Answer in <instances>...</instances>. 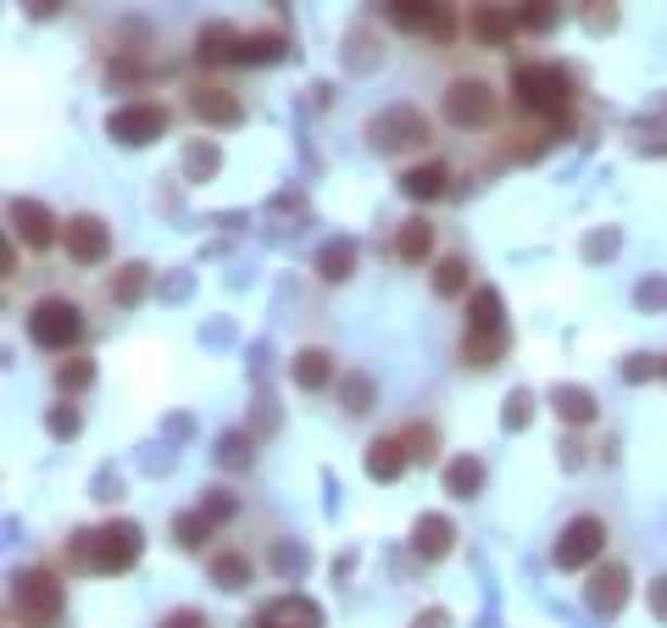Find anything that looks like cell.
I'll list each match as a JSON object with an SVG mask.
<instances>
[{
	"label": "cell",
	"instance_id": "obj_1",
	"mask_svg": "<svg viewBox=\"0 0 667 628\" xmlns=\"http://www.w3.org/2000/svg\"><path fill=\"white\" fill-rule=\"evenodd\" d=\"M146 551V535H139V523L128 517H112L101 528H78L67 540V567L78 573H128Z\"/></svg>",
	"mask_w": 667,
	"mask_h": 628
},
{
	"label": "cell",
	"instance_id": "obj_2",
	"mask_svg": "<svg viewBox=\"0 0 667 628\" xmlns=\"http://www.w3.org/2000/svg\"><path fill=\"white\" fill-rule=\"evenodd\" d=\"M67 606V590L51 567H23L12 578V623L17 628H56Z\"/></svg>",
	"mask_w": 667,
	"mask_h": 628
},
{
	"label": "cell",
	"instance_id": "obj_3",
	"mask_svg": "<svg viewBox=\"0 0 667 628\" xmlns=\"http://www.w3.org/2000/svg\"><path fill=\"white\" fill-rule=\"evenodd\" d=\"M23 323H28V340L51 356H73V346L84 340V306L73 296H39Z\"/></svg>",
	"mask_w": 667,
	"mask_h": 628
},
{
	"label": "cell",
	"instance_id": "obj_4",
	"mask_svg": "<svg viewBox=\"0 0 667 628\" xmlns=\"http://www.w3.org/2000/svg\"><path fill=\"white\" fill-rule=\"evenodd\" d=\"M512 95L523 112L534 117H562L567 106H574V78H567L556 62H523L512 73Z\"/></svg>",
	"mask_w": 667,
	"mask_h": 628
},
{
	"label": "cell",
	"instance_id": "obj_5",
	"mask_svg": "<svg viewBox=\"0 0 667 628\" xmlns=\"http://www.w3.org/2000/svg\"><path fill=\"white\" fill-rule=\"evenodd\" d=\"M495 117H501V95H495L490 78L467 73V78H451V84H445V123H451V128L484 134V128H495Z\"/></svg>",
	"mask_w": 667,
	"mask_h": 628
},
{
	"label": "cell",
	"instance_id": "obj_6",
	"mask_svg": "<svg viewBox=\"0 0 667 628\" xmlns=\"http://www.w3.org/2000/svg\"><path fill=\"white\" fill-rule=\"evenodd\" d=\"M606 540H612V528H606V517H574V523H562V535H556V545H551V562L562 567V573H590L601 556H606Z\"/></svg>",
	"mask_w": 667,
	"mask_h": 628
},
{
	"label": "cell",
	"instance_id": "obj_7",
	"mask_svg": "<svg viewBox=\"0 0 667 628\" xmlns=\"http://www.w3.org/2000/svg\"><path fill=\"white\" fill-rule=\"evenodd\" d=\"M167 123H173V112H167L162 101H128V106L106 112V139H117V145H128V151H139V145L162 139Z\"/></svg>",
	"mask_w": 667,
	"mask_h": 628
},
{
	"label": "cell",
	"instance_id": "obj_8",
	"mask_svg": "<svg viewBox=\"0 0 667 628\" xmlns=\"http://www.w3.org/2000/svg\"><path fill=\"white\" fill-rule=\"evenodd\" d=\"M367 139H373V151H385V156L412 151V145L428 139V117H423L417 106H390V112H378V117L367 123Z\"/></svg>",
	"mask_w": 667,
	"mask_h": 628
},
{
	"label": "cell",
	"instance_id": "obj_9",
	"mask_svg": "<svg viewBox=\"0 0 667 628\" xmlns=\"http://www.w3.org/2000/svg\"><path fill=\"white\" fill-rule=\"evenodd\" d=\"M62 246H67V262L73 267H101L112 256V228L95 217V212H78L62 223Z\"/></svg>",
	"mask_w": 667,
	"mask_h": 628
},
{
	"label": "cell",
	"instance_id": "obj_10",
	"mask_svg": "<svg viewBox=\"0 0 667 628\" xmlns=\"http://www.w3.org/2000/svg\"><path fill=\"white\" fill-rule=\"evenodd\" d=\"M517 7H501V0H473L467 7V39L484 45V51H501V45H512L517 34Z\"/></svg>",
	"mask_w": 667,
	"mask_h": 628
},
{
	"label": "cell",
	"instance_id": "obj_11",
	"mask_svg": "<svg viewBox=\"0 0 667 628\" xmlns=\"http://www.w3.org/2000/svg\"><path fill=\"white\" fill-rule=\"evenodd\" d=\"M629 601V567H617V562H595L590 567V585H584V606L595 617H617Z\"/></svg>",
	"mask_w": 667,
	"mask_h": 628
},
{
	"label": "cell",
	"instance_id": "obj_12",
	"mask_svg": "<svg viewBox=\"0 0 667 628\" xmlns=\"http://www.w3.org/2000/svg\"><path fill=\"white\" fill-rule=\"evenodd\" d=\"M189 112H196L201 123H212V128H240L246 123V101L234 89H223V84H196L189 89Z\"/></svg>",
	"mask_w": 667,
	"mask_h": 628
},
{
	"label": "cell",
	"instance_id": "obj_13",
	"mask_svg": "<svg viewBox=\"0 0 667 628\" xmlns=\"http://www.w3.org/2000/svg\"><path fill=\"white\" fill-rule=\"evenodd\" d=\"M12 234L23 239L28 251H51L62 239V223L51 217V206L45 201H12Z\"/></svg>",
	"mask_w": 667,
	"mask_h": 628
},
{
	"label": "cell",
	"instance_id": "obj_14",
	"mask_svg": "<svg viewBox=\"0 0 667 628\" xmlns=\"http://www.w3.org/2000/svg\"><path fill=\"white\" fill-rule=\"evenodd\" d=\"M251 628H323V606L312 595H278L256 612Z\"/></svg>",
	"mask_w": 667,
	"mask_h": 628
},
{
	"label": "cell",
	"instance_id": "obj_15",
	"mask_svg": "<svg viewBox=\"0 0 667 628\" xmlns=\"http://www.w3.org/2000/svg\"><path fill=\"white\" fill-rule=\"evenodd\" d=\"M290 378H295V390L323 395L328 384L340 378V367H334V351H323V346H301V351L290 356Z\"/></svg>",
	"mask_w": 667,
	"mask_h": 628
},
{
	"label": "cell",
	"instance_id": "obj_16",
	"mask_svg": "<svg viewBox=\"0 0 667 628\" xmlns=\"http://www.w3.org/2000/svg\"><path fill=\"white\" fill-rule=\"evenodd\" d=\"M451 540H456V523H451V517H440V512H423V517L412 523V551H417L423 562L451 556Z\"/></svg>",
	"mask_w": 667,
	"mask_h": 628
},
{
	"label": "cell",
	"instance_id": "obj_17",
	"mask_svg": "<svg viewBox=\"0 0 667 628\" xmlns=\"http://www.w3.org/2000/svg\"><path fill=\"white\" fill-rule=\"evenodd\" d=\"M445 189H451V167L445 162H417V167H406L401 173V196L406 201H440L445 196Z\"/></svg>",
	"mask_w": 667,
	"mask_h": 628
},
{
	"label": "cell",
	"instance_id": "obj_18",
	"mask_svg": "<svg viewBox=\"0 0 667 628\" xmlns=\"http://www.w3.org/2000/svg\"><path fill=\"white\" fill-rule=\"evenodd\" d=\"M406 445H401V434H385V440H373L367 445V456H362V467H367V478H378V485H395V478L406 473Z\"/></svg>",
	"mask_w": 667,
	"mask_h": 628
},
{
	"label": "cell",
	"instance_id": "obj_19",
	"mask_svg": "<svg viewBox=\"0 0 667 628\" xmlns=\"http://www.w3.org/2000/svg\"><path fill=\"white\" fill-rule=\"evenodd\" d=\"M395 256L406 267H423L428 256H435V223H428V217H406L395 228Z\"/></svg>",
	"mask_w": 667,
	"mask_h": 628
},
{
	"label": "cell",
	"instance_id": "obj_20",
	"mask_svg": "<svg viewBox=\"0 0 667 628\" xmlns=\"http://www.w3.org/2000/svg\"><path fill=\"white\" fill-rule=\"evenodd\" d=\"M495 328H506V306H501V289H473L467 296V328L462 334H495Z\"/></svg>",
	"mask_w": 667,
	"mask_h": 628
},
{
	"label": "cell",
	"instance_id": "obj_21",
	"mask_svg": "<svg viewBox=\"0 0 667 628\" xmlns=\"http://www.w3.org/2000/svg\"><path fill=\"white\" fill-rule=\"evenodd\" d=\"M551 406H556V417H562V423H574V428H590V423L601 417L595 395H590V390H579V384H556V390H551Z\"/></svg>",
	"mask_w": 667,
	"mask_h": 628
},
{
	"label": "cell",
	"instance_id": "obj_22",
	"mask_svg": "<svg viewBox=\"0 0 667 628\" xmlns=\"http://www.w3.org/2000/svg\"><path fill=\"white\" fill-rule=\"evenodd\" d=\"M506 346H512V334L506 328H495V334H462V367H495L501 356H506Z\"/></svg>",
	"mask_w": 667,
	"mask_h": 628
},
{
	"label": "cell",
	"instance_id": "obj_23",
	"mask_svg": "<svg viewBox=\"0 0 667 628\" xmlns=\"http://www.w3.org/2000/svg\"><path fill=\"white\" fill-rule=\"evenodd\" d=\"M206 567H212V585H217V590H246L251 578H256V562H251L246 551H217Z\"/></svg>",
	"mask_w": 667,
	"mask_h": 628
},
{
	"label": "cell",
	"instance_id": "obj_24",
	"mask_svg": "<svg viewBox=\"0 0 667 628\" xmlns=\"http://www.w3.org/2000/svg\"><path fill=\"white\" fill-rule=\"evenodd\" d=\"M479 490H484V462H479V456H456V462H445V495L473 501Z\"/></svg>",
	"mask_w": 667,
	"mask_h": 628
},
{
	"label": "cell",
	"instance_id": "obj_25",
	"mask_svg": "<svg viewBox=\"0 0 667 628\" xmlns=\"http://www.w3.org/2000/svg\"><path fill=\"white\" fill-rule=\"evenodd\" d=\"M234 51H240V34H234L228 23H212V28H201V39H196V56H201L206 67L234 62Z\"/></svg>",
	"mask_w": 667,
	"mask_h": 628
},
{
	"label": "cell",
	"instance_id": "obj_26",
	"mask_svg": "<svg viewBox=\"0 0 667 628\" xmlns=\"http://www.w3.org/2000/svg\"><path fill=\"white\" fill-rule=\"evenodd\" d=\"M284 51H290V39H284V34H240V51H234V62L267 67V62H278Z\"/></svg>",
	"mask_w": 667,
	"mask_h": 628
},
{
	"label": "cell",
	"instance_id": "obj_27",
	"mask_svg": "<svg viewBox=\"0 0 667 628\" xmlns=\"http://www.w3.org/2000/svg\"><path fill=\"white\" fill-rule=\"evenodd\" d=\"M351 267H356V246H351V239H328V246L317 251V278L323 284H345Z\"/></svg>",
	"mask_w": 667,
	"mask_h": 628
},
{
	"label": "cell",
	"instance_id": "obj_28",
	"mask_svg": "<svg viewBox=\"0 0 667 628\" xmlns=\"http://www.w3.org/2000/svg\"><path fill=\"white\" fill-rule=\"evenodd\" d=\"M212 535H217V523H212L201 506H196V512H178V517H173V540H178L184 551H206V545H212Z\"/></svg>",
	"mask_w": 667,
	"mask_h": 628
},
{
	"label": "cell",
	"instance_id": "obj_29",
	"mask_svg": "<svg viewBox=\"0 0 667 628\" xmlns=\"http://www.w3.org/2000/svg\"><path fill=\"white\" fill-rule=\"evenodd\" d=\"M385 7H390V23L401 34H428V23H435V12H440V0H385Z\"/></svg>",
	"mask_w": 667,
	"mask_h": 628
},
{
	"label": "cell",
	"instance_id": "obj_30",
	"mask_svg": "<svg viewBox=\"0 0 667 628\" xmlns=\"http://www.w3.org/2000/svg\"><path fill=\"white\" fill-rule=\"evenodd\" d=\"M467 284H473L467 256H445V262L435 267V296H440V301H462V296H467Z\"/></svg>",
	"mask_w": 667,
	"mask_h": 628
},
{
	"label": "cell",
	"instance_id": "obj_31",
	"mask_svg": "<svg viewBox=\"0 0 667 628\" xmlns=\"http://www.w3.org/2000/svg\"><path fill=\"white\" fill-rule=\"evenodd\" d=\"M146 289H151V267L146 262H128L117 273V284H112V301L117 306H139V301H146Z\"/></svg>",
	"mask_w": 667,
	"mask_h": 628
},
{
	"label": "cell",
	"instance_id": "obj_32",
	"mask_svg": "<svg viewBox=\"0 0 667 628\" xmlns=\"http://www.w3.org/2000/svg\"><path fill=\"white\" fill-rule=\"evenodd\" d=\"M401 445H406L412 462H435L440 456V428L435 423H406L401 428Z\"/></svg>",
	"mask_w": 667,
	"mask_h": 628
},
{
	"label": "cell",
	"instance_id": "obj_33",
	"mask_svg": "<svg viewBox=\"0 0 667 628\" xmlns=\"http://www.w3.org/2000/svg\"><path fill=\"white\" fill-rule=\"evenodd\" d=\"M95 384V356H67V362H56V390L62 395H78V390H89Z\"/></svg>",
	"mask_w": 667,
	"mask_h": 628
},
{
	"label": "cell",
	"instance_id": "obj_34",
	"mask_svg": "<svg viewBox=\"0 0 667 628\" xmlns=\"http://www.w3.org/2000/svg\"><path fill=\"white\" fill-rule=\"evenodd\" d=\"M556 17H562L556 0H517V23L529 28V34H551V28H556Z\"/></svg>",
	"mask_w": 667,
	"mask_h": 628
},
{
	"label": "cell",
	"instance_id": "obj_35",
	"mask_svg": "<svg viewBox=\"0 0 667 628\" xmlns=\"http://www.w3.org/2000/svg\"><path fill=\"white\" fill-rule=\"evenodd\" d=\"M367 406H373V378H362V373H356V378H345V412H351V417H362Z\"/></svg>",
	"mask_w": 667,
	"mask_h": 628
},
{
	"label": "cell",
	"instance_id": "obj_36",
	"mask_svg": "<svg viewBox=\"0 0 667 628\" xmlns=\"http://www.w3.org/2000/svg\"><path fill=\"white\" fill-rule=\"evenodd\" d=\"M45 428H51L56 440H73V434H78V406H67V401H62L51 417H45Z\"/></svg>",
	"mask_w": 667,
	"mask_h": 628
},
{
	"label": "cell",
	"instance_id": "obj_37",
	"mask_svg": "<svg viewBox=\"0 0 667 628\" xmlns=\"http://www.w3.org/2000/svg\"><path fill=\"white\" fill-rule=\"evenodd\" d=\"M201 512H206V517H212V523H228V517H234V512H240V501H234V495H228V490H212V495H206V501H201Z\"/></svg>",
	"mask_w": 667,
	"mask_h": 628
},
{
	"label": "cell",
	"instance_id": "obj_38",
	"mask_svg": "<svg viewBox=\"0 0 667 628\" xmlns=\"http://www.w3.org/2000/svg\"><path fill=\"white\" fill-rule=\"evenodd\" d=\"M223 467H251V440L228 434V440H223Z\"/></svg>",
	"mask_w": 667,
	"mask_h": 628
},
{
	"label": "cell",
	"instance_id": "obj_39",
	"mask_svg": "<svg viewBox=\"0 0 667 628\" xmlns=\"http://www.w3.org/2000/svg\"><path fill=\"white\" fill-rule=\"evenodd\" d=\"M428 39H440V45H445V39H456V12L445 7V0H440V12H435V23H428Z\"/></svg>",
	"mask_w": 667,
	"mask_h": 628
},
{
	"label": "cell",
	"instance_id": "obj_40",
	"mask_svg": "<svg viewBox=\"0 0 667 628\" xmlns=\"http://www.w3.org/2000/svg\"><path fill=\"white\" fill-rule=\"evenodd\" d=\"M162 628H212V623H206L196 606H178V612H167V617H162Z\"/></svg>",
	"mask_w": 667,
	"mask_h": 628
},
{
	"label": "cell",
	"instance_id": "obj_41",
	"mask_svg": "<svg viewBox=\"0 0 667 628\" xmlns=\"http://www.w3.org/2000/svg\"><path fill=\"white\" fill-rule=\"evenodd\" d=\"M62 7H67V0H23V12H28L34 23H51Z\"/></svg>",
	"mask_w": 667,
	"mask_h": 628
},
{
	"label": "cell",
	"instance_id": "obj_42",
	"mask_svg": "<svg viewBox=\"0 0 667 628\" xmlns=\"http://www.w3.org/2000/svg\"><path fill=\"white\" fill-rule=\"evenodd\" d=\"M651 612L667 623V573H662V578H651Z\"/></svg>",
	"mask_w": 667,
	"mask_h": 628
},
{
	"label": "cell",
	"instance_id": "obj_43",
	"mask_svg": "<svg viewBox=\"0 0 667 628\" xmlns=\"http://www.w3.org/2000/svg\"><path fill=\"white\" fill-rule=\"evenodd\" d=\"M523 423H529V395L506 401V428H523Z\"/></svg>",
	"mask_w": 667,
	"mask_h": 628
},
{
	"label": "cell",
	"instance_id": "obj_44",
	"mask_svg": "<svg viewBox=\"0 0 667 628\" xmlns=\"http://www.w3.org/2000/svg\"><path fill=\"white\" fill-rule=\"evenodd\" d=\"M651 373H656V362H651V356H629V367H624V378H629V384H640V378H651Z\"/></svg>",
	"mask_w": 667,
	"mask_h": 628
},
{
	"label": "cell",
	"instance_id": "obj_45",
	"mask_svg": "<svg viewBox=\"0 0 667 628\" xmlns=\"http://www.w3.org/2000/svg\"><path fill=\"white\" fill-rule=\"evenodd\" d=\"M217 167V151H201V145H196V151H189V173H212Z\"/></svg>",
	"mask_w": 667,
	"mask_h": 628
},
{
	"label": "cell",
	"instance_id": "obj_46",
	"mask_svg": "<svg viewBox=\"0 0 667 628\" xmlns=\"http://www.w3.org/2000/svg\"><path fill=\"white\" fill-rule=\"evenodd\" d=\"M0 273H7V278L17 273V246H12V239H7V246H0Z\"/></svg>",
	"mask_w": 667,
	"mask_h": 628
},
{
	"label": "cell",
	"instance_id": "obj_47",
	"mask_svg": "<svg viewBox=\"0 0 667 628\" xmlns=\"http://www.w3.org/2000/svg\"><path fill=\"white\" fill-rule=\"evenodd\" d=\"M662 378H667V362H662Z\"/></svg>",
	"mask_w": 667,
	"mask_h": 628
}]
</instances>
